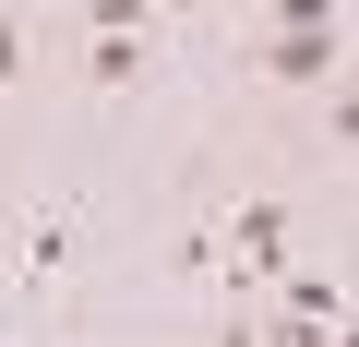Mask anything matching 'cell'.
Segmentation results:
<instances>
[{
    "label": "cell",
    "mask_w": 359,
    "mask_h": 347,
    "mask_svg": "<svg viewBox=\"0 0 359 347\" xmlns=\"http://www.w3.org/2000/svg\"><path fill=\"white\" fill-rule=\"evenodd\" d=\"M252 335H264V347H335V335H347V275H323V264H276Z\"/></svg>",
    "instance_id": "6da1fadb"
},
{
    "label": "cell",
    "mask_w": 359,
    "mask_h": 347,
    "mask_svg": "<svg viewBox=\"0 0 359 347\" xmlns=\"http://www.w3.org/2000/svg\"><path fill=\"white\" fill-rule=\"evenodd\" d=\"M276 264H287V204H240V240H228V311H252Z\"/></svg>",
    "instance_id": "7a4b0ae2"
},
{
    "label": "cell",
    "mask_w": 359,
    "mask_h": 347,
    "mask_svg": "<svg viewBox=\"0 0 359 347\" xmlns=\"http://www.w3.org/2000/svg\"><path fill=\"white\" fill-rule=\"evenodd\" d=\"M335 60H347L335 25H276V36H264V72H276V84H335Z\"/></svg>",
    "instance_id": "3957f363"
},
{
    "label": "cell",
    "mask_w": 359,
    "mask_h": 347,
    "mask_svg": "<svg viewBox=\"0 0 359 347\" xmlns=\"http://www.w3.org/2000/svg\"><path fill=\"white\" fill-rule=\"evenodd\" d=\"M84 84H96V96L144 84V36H96V48H84Z\"/></svg>",
    "instance_id": "277c9868"
},
{
    "label": "cell",
    "mask_w": 359,
    "mask_h": 347,
    "mask_svg": "<svg viewBox=\"0 0 359 347\" xmlns=\"http://www.w3.org/2000/svg\"><path fill=\"white\" fill-rule=\"evenodd\" d=\"M144 13H156V0H84V25H96V36H144Z\"/></svg>",
    "instance_id": "5b68a950"
},
{
    "label": "cell",
    "mask_w": 359,
    "mask_h": 347,
    "mask_svg": "<svg viewBox=\"0 0 359 347\" xmlns=\"http://www.w3.org/2000/svg\"><path fill=\"white\" fill-rule=\"evenodd\" d=\"M25 72V13H0V84Z\"/></svg>",
    "instance_id": "8992f818"
},
{
    "label": "cell",
    "mask_w": 359,
    "mask_h": 347,
    "mask_svg": "<svg viewBox=\"0 0 359 347\" xmlns=\"http://www.w3.org/2000/svg\"><path fill=\"white\" fill-rule=\"evenodd\" d=\"M276 25H335V0H276Z\"/></svg>",
    "instance_id": "52a82bcc"
},
{
    "label": "cell",
    "mask_w": 359,
    "mask_h": 347,
    "mask_svg": "<svg viewBox=\"0 0 359 347\" xmlns=\"http://www.w3.org/2000/svg\"><path fill=\"white\" fill-rule=\"evenodd\" d=\"M216 347H264V335H252V311H228V335H216Z\"/></svg>",
    "instance_id": "ba28073f"
},
{
    "label": "cell",
    "mask_w": 359,
    "mask_h": 347,
    "mask_svg": "<svg viewBox=\"0 0 359 347\" xmlns=\"http://www.w3.org/2000/svg\"><path fill=\"white\" fill-rule=\"evenodd\" d=\"M168 13H204V0H168Z\"/></svg>",
    "instance_id": "9c48e42d"
}]
</instances>
